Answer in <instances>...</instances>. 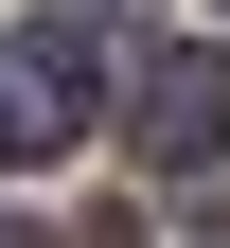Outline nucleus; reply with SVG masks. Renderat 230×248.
Masks as SVG:
<instances>
[{
    "label": "nucleus",
    "instance_id": "1",
    "mask_svg": "<svg viewBox=\"0 0 230 248\" xmlns=\"http://www.w3.org/2000/svg\"><path fill=\"white\" fill-rule=\"evenodd\" d=\"M89 89H107V36L89 18H18L0 36V177H36L89 142Z\"/></svg>",
    "mask_w": 230,
    "mask_h": 248
},
{
    "label": "nucleus",
    "instance_id": "2",
    "mask_svg": "<svg viewBox=\"0 0 230 248\" xmlns=\"http://www.w3.org/2000/svg\"><path fill=\"white\" fill-rule=\"evenodd\" d=\"M124 124H142V160L159 177H177V160H213V124H230V71H213V53H142V71H124Z\"/></svg>",
    "mask_w": 230,
    "mask_h": 248
},
{
    "label": "nucleus",
    "instance_id": "3",
    "mask_svg": "<svg viewBox=\"0 0 230 248\" xmlns=\"http://www.w3.org/2000/svg\"><path fill=\"white\" fill-rule=\"evenodd\" d=\"M0 248H53V231H18V213H0Z\"/></svg>",
    "mask_w": 230,
    "mask_h": 248
},
{
    "label": "nucleus",
    "instance_id": "4",
    "mask_svg": "<svg viewBox=\"0 0 230 248\" xmlns=\"http://www.w3.org/2000/svg\"><path fill=\"white\" fill-rule=\"evenodd\" d=\"M213 18H230V0H213Z\"/></svg>",
    "mask_w": 230,
    "mask_h": 248
}]
</instances>
